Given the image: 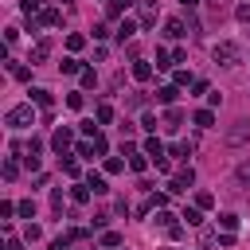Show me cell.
<instances>
[{"instance_id":"f35d334b","label":"cell","mask_w":250,"mask_h":250,"mask_svg":"<svg viewBox=\"0 0 250 250\" xmlns=\"http://www.w3.org/2000/svg\"><path fill=\"white\" fill-rule=\"evenodd\" d=\"M141 125H145L148 133H156V117H152V113H145V117H141Z\"/></svg>"},{"instance_id":"4fadbf2b","label":"cell","mask_w":250,"mask_h":250,"mask_svg":"<svg viewBox=\"0 0 250 250\" xmlns=\"http://www.w3.org/2000/svg\"><path fill=\"white\" fill-rule=\"evenodd\" d=\"M164 35H168V39H180V35H188V31H184V20H168V23H164Z\"/></svg>"},{"instance_id":"836d02e7","label":"cell","mask_w":250,"mask_h":250,"mask_svg":"<svg viewBox=\"0 0 250 250\" xmlns=\"http://www.w3.org/2000/svg\"><path fill=\"white\" fill-rule=\"evenodd\" d=\"M234 16H238V23H250V4H238Z\"/></svg>"},{"instance_id":"f6af8a7d","label":"cell","mask_w":250,"mask_h":250,"mask_svg":"<svg viewBox=\"0 0 250 250\" xmlns=\"http://www.w3.org/2000/svg\"><path fill=\"white\" fill-rule=\"evenodd\" d=\"M62 4H70V0H62Z\"/></svg>"},{"instance_id":"5b68a950","label":"cell","mask_w":250,"mask_h":250,"mask_svg":"<svg viewBox=\"0 0 250 250\" xmlns=\"http://www.w3.org/2000/svg\"><path fill=\"white\" fill-rule=\"evenodd\" d=\"M39 23H43V27H59V23H62V12H59V8H43V12H39Z\"/></svg>"},{"instance_id":"4316f807","label":"cell","mask_w":250,"mask_h":250,"mask_svg":"<svg viewBox=\"0 0 250 250\" xmlns=\"http://www.w3.org/2000/svg\"><path fill=\"white\" fill-rule=\"evenodd\" d=\"M20 215L23 219H35V199H20Z\"/></svg>"},{"instance_id":"e0dca14e","label":"cell","mask_w":250,"mask_h":250,"mask_svg":"<svg viewBox=\"0 0 250 250\" xmlns=\"http://www.w3.org/2000/svg\"><path fill=\"white\" fill-rule=\"evenodd\" d=\"M145 152H148L152 160H160V156H164V145H160L156 137H148V141H145Z\"/></svg>"},{"instance_id":"7bdbcfd3","label":"cell","mask_w":250,"mask_h":250,"mask_svg":"<svg viewBox=\"0 0 250 250\" xmlns=\"http://www.w3.org/2000/svg\"><path fill=\"white\" fill-rule=\"evenodd\" d=\"M8 250H23V242H16V238H8Z\"/></svg>"},{"instance_id":"83f0119b","label":"cell","mask_w":250,"mask_h":250,"mask_svg":"<svg viewBox=\"0 0 250 250\" xmlns=\"http://www.w3.org/2000/svg\"><path fill=\"white\" fill-rule=\"evenodd\" d=\"M78 70H82L78 59H62V74H78Z\"/></svg>"},{"instance_id":"484cf974","label":"cell","mask_w":250,"mask_h":250,"mask_svg":"<svg viewBox=\"0 0 250 250\" xmlns=\"http://www.w3.org/2000/svg\"><path fill=\"white\" fill-rule=\"evenodd\" d=\"M211 203H215V195H211V191H195V207H203V211H207Z\"/></svg>"},{"instance_id":"8d00e7d4","label":"cell","mask_w":250,"mask_h":250,"mask_svg":"<svg viewBox=\"0 0 250 250\" xmlns=\"http://www.w3.org/2000/svg\"><path fill=\"white\" fill-rule=\"evenodd\" d=\"M121 168H125V164H121L117 156H109V160H105V172H109V176H113V172H121Z\"/></svg>"},{"instance_id":"ba28073f","label":"cell","mask_w":250,"mask_h":250,"mask_svg":"<svg viewBox=\"0 0 250 250\" xmlns=\"http://www.w3.org/2000/svg\"><path fill=\"white\" fill-rule=\"evenodd\" d=\"M133 78H137V82H148V78H152V66H148L145 59H137V62H133Z\"/></svg>"},{"instance_id":"8fae6325","label":"cell","mask_w":250,"mask_h":250,"mask_svg":"<svg viewBox=\"0 0 250 250\" xmlns=\"http://www.w3.org/2000/svg\"><path fill=\"white\" fill-rule=\"evenodd\" d=\"M86 184H90V191H94V195H105V191H109V188H105V176H98V172H90V176H86Z\"/></svg>"},{"instance_id":"f1b7e54d","label":"cell","mask_w":250,"mask_h":250,"mask_svg":"<svg viewBox=\"0 0 250 250\" xmlns=\"http://www.w3.org/2000/svg\"><path fill=\"white\" fill-rule=\"evenodd\" d=\"M20 176V164L16 160H4V180H16Z\"/></svg>"},{"instance_id":"52a82bcc","label":"cell","mask_w":250,"mask_h":250,"mask_svg":"<svg viewBox=\"0 0 250 250\" xmlns=\"http://www.w3.org/2000/svg\"><path fill=\"white\" fill-rule=\"evenodd\" d=\"M176 94H180V86H176V82H172V86H160V90H156V102H160V105H172V102H176Z\"/></svg>"},{"instance_id":"e575fe53","label":"cell","mask_w":250,"mask_h":250,"mask_svg":"<svg viewBox=\"0 0 250 250\" xmlns=\"http://www.w3.org/2000/svg\"><path fill=\"white\" fill-rule=\"evenodd\" d=\"M172 62H176V59H168V55H164V51H156V66H160V70H168V66H172Z\"/></svg>"},{"instance_id":"1f68e13d","label":"cell","mask_w":250,"mask_h":250,"mask_svg":"<svg viewBox=\"0 0 250 250\" xmlns=\"http://www.w3.org/2000/svg\"><path fill=\"white\" fill-rule=\"evenodd\" d=\"M156 223H160V227H164V230H168V227H172V223H176V215H168V211H164V207H160V215H156Z\"/></svg>"},{"instance_id":"2e32d148","label":"cell","mask_w":250,"mask_h":250,"mask_svg":"<svg viewBox=\"0 0 250 250\" xmlns=\"http://www.w3.org/2000/svg\"><path fill=\"white\" fill-rule=\"evenodd\" d=\"M8 70H12V78H20V82H27V78H31V70H27L23 62H12V59H8Z\"/></svg>"},{"instance_id":"5bb4252c","label":"cell","mask_w":250,"mask_h":250,"mask_svg":"<svg viewBox=\"0 0 250 250\" xmlns=\"http://www.w3.org/2000/svg\"><path fill=\"white\" fill-rule=\"evenodd\" d=\"M47 55H51V43H47V39H39V43H35V51H31V66H35V62H43Z\"/></svg>"},{"instance_id":"d590c367","label":"cell","mask_w":250,"mask_h":250,"mask_svg":"<svg viewBox=\"0 0 250 250\" xmlns=\"http://www.w3.org/2000/svg\"><path fill=\"white\" fill-rule=\"evenodd\" d=\"M82 86H98V74H94V70H90V66H86V70H82Z\"/></svg>"},{"instance_id":"7c38bea8","label":"cell","mask_w":250,"mask_h":250,"mask_svg":"<svg viewBox=\"0 0 250 250\" xmlns=\"http://www.w3.org/2000/svg\"><path fill=\"white\" fill-rule=\"evenodd\" d=\"M156 23V0H145V16H141V27H152Z\"/></svg>"},{"instance_id":"cb8c5ba5","label":"cell","mask_w":250,"mask_h":250,"mask_svg":"<svg viewBox=\"0 0 250 250\" xmlns=\"http://www.w3.org/2000/svg\"><path fill=\"white\" fill-rule=\"evenodd\" d=\"M66 47H70V51H82V47H86V35H78V31L66 35Z\"/></svg>"},{"instance_id":"6da1fadb","label":"cell","mask_w":250,"mask_h":250,"mask_svg":"<svg viewBox=\"0 0 250 250\" xmlns=\"http://www.w3.org/2000/svg\"><path fill=\"white\" fill-rule=\"evenodd\" d=\"M4 125H8V129H27V125H35V109H31V102L12 105V109L4 113Z\"/></svg>"},{"instance_id":"277c9868","label":"cell","mask_w":250,"mask_h":250,"mask_svg":"<svg viewBox=\"0 0 250 250\" xmlns=\"http://www.w3.org/2000/svg\"><path fill=\"white\" fill-rule=\"evenodd\" d=\"M70 141H74V133H70V129H62V125H59V129H55V137H51V148H55V152H62V156H66V145H70Z\"/></svg>"},{"instance_id":"60d3db41","label":"cell","mask_w":250,"mask_h":250,"mask_svg":"<svg viewBox=\"0 0 250 250\" xmlns=\"http://www.w3.org/2000/svg\"><path fill=\"white\" fill-rule=\"evenodd\" d=\"M20 8H23L27 16H31V12H39V0H20Z\"/></svg>"},{"instance_id":"30bf717a","label":"cell","mask_w":250,"mask_h":250,"mask_svg":"<svg viewBox=\"0 0 250 250\" xmlns=\"http://www.w3.org/2000/svg\"><path fill=\"white\" fill-rule=\"evenodd\" d=\"M129 168H133V172H145V168H148V152H137V148H133V152H129Z\"/></svg>"},{"instance_id":"d6a6232c","label":"cell","mask_w":250,"mask_h":250,"mask_svg":"<svg viewBox=\"0 0 250 250\" xmlns=\"http://www.w3.org/2000/svg\"><path fill=\"white\" fill-rule=\"evenodd\" d=\"M23 238H27V242H35V238H43V230H39L35 223H27V230H23Z\"/></svg>"},{"instance_id":"9a60e30c","label":"cell","mask_w":250,"mask_h":250,"mask_svg":"<svg viewBox=\"0 0 250 250\" xmlns=\"http://www.w3.org/2000/svg\"><path fill=\"white\" fill-rule=\"evenodd\" d=\"M195 125H199V129H211V125H215V113H211V105H207V109H195Z\"/></svg>"},{"instance_id":"d6986e66","label":"cell","mask_w":250,"mask_h":250,"mask_svg":"<svg viewBox=\"0 0 250 250\" xmlns=\"http://www.w3.org/2000/svg\"><path fill=\"white\" fill-rule=\"evenodd\" d=\"M70 199H74V203H86V199H90V184H74V188H70Z\"/></svg>"},{"instance_id":"44dd1931","label":"cell","mask_w":250,"mask_h":250,"mask_svg":"<svg viewBox=\"0 0 250 250\" xmlns=\"http://www.w3.org/2000/svg\"><path fill=\"white\" fill-rule=\"evenodd\" d=\"M219 227H223V230H234V227H238V215H234V211H223V215H219Z\"/></svg>"},{"instance_id":"ffe728a7","label":"cell","mask_w":250,"mask_h":250,"mask_svg":"<svg viewBox=\"0 0 250 250\" xmlns=\"http://www.w3.org/2000/svg\"><path fill=\"white\" fill-rule=\"evenodd\" d=\"M133 35H137V23H133V20H125V23L117 27V39L125 43V39H133Z\"/></svg>"},{"instance_id":"ac0fdd59","label":"cell","mask_w":250,"mask_h":250,"mask_svg":"<svg viewBox=\"0 0 250 250\" xmlns=\"http://www.w3.org/2000/svg\"><path fill=\"white\" fill-rule=\"evenodd\" d=\"M168 152H172L176 160H188V156H191V145H188V141H176V145H172Z\"/></svg>"},{"instance_id":"3957f363","label":"cell","mask_w":250,"mask_h":250,"mask_svg":"<svg viewBox=\"0 0 250 250\" xmlns=\"http://www.w3.org/2000/svg\"><path fill=\"white\" fill-rule=\"evenodd\" d=\"M227 145H230V148L250 145V121H246V117H242V121H234V125L227 129Z\"/></svg>"},{"instance_id":"ab89813d","label":"cell","mask_w":250,"mask_h":250,"mask_svg":"<svg viewBox=\"0 0 250 250\" xmlns=\"http://www.w3.org/2000/svg\"><path fill=\"white\" fill-rule=\"evenodd\" d=\"M82 133H86V137H98V133H102V129H98V125H94V121H82Z\"/></svg>"},{"instance_id":"603a6c76","label":"cell","mask_w":250,"mask_h":250,"mask_svg":"<svg viewBox=\"0 0 250 250\" xmlns=\"http://www.w3.org/2000/svg\"><path fill=\"white\" fill-rule=\"evenodd\" d=\"M102 246H105V250L121 246V234H117V230H105V234H102Z\"/></svg>"},{"instance_id":"f546056e","label":"cell","mask_w":250,"mask_h":250,"mask_svg":"<svg viewBox=\"0 0 250 250\" xmlns=\"http://www.w3.org/2000/svg\"><path fill=\"white\" fill-rule=\"evenodd\" d=\"M234 180H238V184H250V164H238V168H234Z\"/></svg>"},{"instance_id":"8992f818","label":"cell","mask_w":250,"mask_h":250,"mask_svg":"<svg viewBox=\"0 0 250 250\" xmlns=\"http://www.w3.org/2000/svg\"><path fill=\"white\" fill-rule=\"evenodd\" d=\"M27 94H31L27 102H35V105H43V109H51V90H43V86H31Z\"/></svg>"},{"instance_id":"9c48e42d","label":"cell","mask_w":250,"mask_h":250,"mask_svg":"<svg viewBox=\"0 0 250 250\" xmlns=\"http://www.w3.org/2000/svg\"><path fill=\"white\" fill-rule=\"evenodd\" d=\"M94 121H98V125H109V121H113V105H109V102H102V105L94 109Z\"/></svg>"},{"instance_id":"74e56055","label":"cell","mask_w":250,"mask_h":250,"mask_svg":"<svg viewBox=\"0 0 250 250\" xmlns=\"http://www.w3.org/2000/svg\"><path fill=\"white\" fill-rule=\"evenodd\" d=\"M66 105L70 109H82V94H66Z\"/></svg>"},{"instance_id":"d4e9b609","label":"cell","mask_w":250,"mask_h":250,"mask_svg":"<svg viewBox=\"0 0 250 250\" xmlns=\"http://www.w3.org/2000/svg\"><path fill=\"white\" fill-rule=\"evenodd\" d=\"M180 121H184V109H168V117H164V125H168V129H176Z\"/></svg>"},{"instance_id":"4dcf8cb0","label":"cell","mask_w":250,"mask_h":250,"mask_svg":"<svg viewBox=\"0 0 250 250\" xmlns=\"http://www.w3.org/2000/svg\"><path fill=\"white\" fill-rule=\"evenodd\" d=\"M78 156H86V160H94V145H90V141H78Z\"/></svg>"},{"instance_id":"ee69618b","label":"cell","mask_w":250,"mask_h":250,"mask_svg":"<svg viewBox=\"0 0 250 250\" xmlns=\"http://www.w3.org/2000/svg\"><path fill=\"white\" fill-rule=\"evenodd\" d=\"M180 4H184V8H195V4H199V0H180Z\"/></svg>"},{"instance_id":"7402d4cb","label":"cell","mask_w":250,"mask_h":250,"mask_svg":"<svg viewBox=\"0 0 250 250\" xmlns=\"http://www.w3.org/2000/svg\"><path fill=\"white\" fill-rule=\"evenodd\" d=\"M199 211H203V207H188V211H184L188 227H199V223H203V215H199Z\"/></svg>"},{"instance_id":"b9f144b4","label":"cell","mask_w":250,"mask_h":250,"mask_svg":"<svg viewBox=\"0 0 250 250\" xmlns=\"http://www.w3.org/2000/svg\"><path fill=\"white\" fill-rule=\"evenodd\" d=\"M47 250H66V238H55V242H51Z\"/></svg>"},{"instance_id":"7a4b0ae2","label":"cell","mask_w":250,"mask_h":250,"mask_svg":"<svg viewBox=\"0 0 250 250\" xmlns=\"http://www.w3.org/2000/svg\"><path fill=\"white\" fill-rule=\"evenodd\" d=\"M211 59H215L219 66H238V62H242V47H238V43H230V39H223V43H215Z\"/></svg>"}]
</instances>
